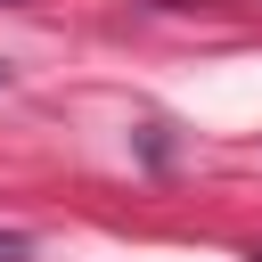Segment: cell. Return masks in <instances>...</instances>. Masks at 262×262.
<instances>
[{
    "label": "cell",
    "instance_id": "obj_1",
    "mask_svg": "<svg viewBox=\"0 0 262 262\" xmlns=\"http://www.w3.org/2000/svg\"><path fill=\"white\" fill-rule=\"evenodd\" d=\"M0 262H25V237H8V229H0Z\"/></svg>",
    "mask_w": 262,
    "mask_h": 262
},
{
    "label": "cell",
    "instance_id": "obj_2",
    "mask_svg": "<svg viewBox=\"0 0 262 262\" xmlns=\"http://www.w3.org/2000/svg\"><path fill=\"white\" fill-rule=\"evenodd\" d=\"M0 90H8V66H0Z\"/></svg>",
    "mask_w": 262,
    "mask_h": 262
}]
</instances>
